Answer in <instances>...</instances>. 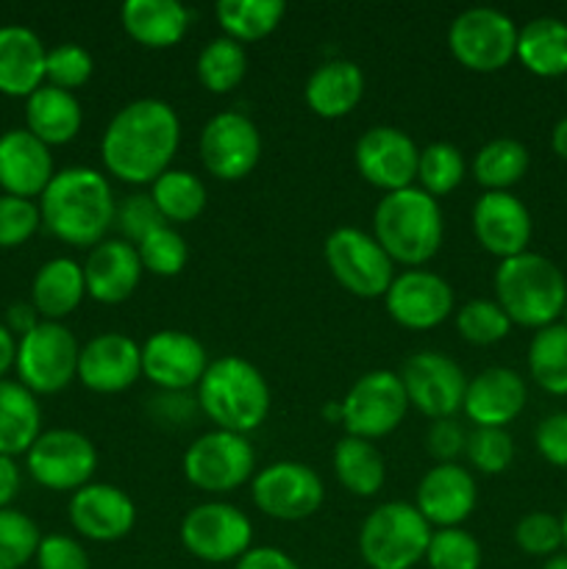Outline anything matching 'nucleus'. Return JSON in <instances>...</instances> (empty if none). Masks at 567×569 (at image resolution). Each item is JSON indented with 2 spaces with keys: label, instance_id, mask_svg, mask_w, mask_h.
Returning <instances> with one entry per match:
<instances>
[{
  "label": "nucleus",
  "instance_id": "1",
  "mask_svg": "<svg viewBox=\"0 0 567 569\" xmlns=\"http://www.w3.org/2000/svg\"><path fill=\"white\" fill-rule=\"evenodd\" d=\"M181 142V120L167 100L139 98L122 106L106 126L100 156L111 176L128 183H153Z\"/></svg>",
  "mask_w": 567,
  "mask_h": 569
},
{
  "label": "nucleus",
  "instance_id": "2",
  "mask_svg": "<svg viewBox=\"0 0 567 569\" xmlns=\"http://www.w3.org/2000/svg\"><path fill=\"white\" fill-rule=\"evenodd\" d=\"M115 194L103 172L64 167L39 194V214L48 231L76 248H94L115 226Z\"/></svg>",
  "mask_w": 567,
  "mask_h": 569
},
{
  "label": "nucleus",
  "instance_id": "3",
  "mask_svg": "<svg viewBox=\"0 0 567 569\" xmlns=\"http://www.w3.org/2000/svg\"><path fill=\"white\" fill-rule=\"evenodd\" d=\"M198 403L220 431L248 433L267 420L270 387L253 361L222 356L206 367L198 383Z\"/></svg>",
  "mask_w": 567,
  "mask_h": 569
},
{
  "label": "nucleus",
  "instance_id": "4",
  "mask_svg": "<svg viewBox=\"0 0 567 569\" xmlns=\"http://www.w3.org/2000/svg\"><path fill=\"white\" fill-rule=\"evenodd\" d=\"M442 231L445 222L437 198L420 187L387 192L372 214V237L387 250L389 259L409 267H420L437 256Z\"/></svg>",
  "mask_w": 567,
  "mask_h": 569
},
{
  "label": "nucleus",
  "instance_id": "5",
  "mask_svg": "<svg viewBox=\"0 0 567 569\" xmlns=\"http://www.w3.org/2000/svg\"><path fill=\"white\" fill-rule=\"evenodd\" d=\"M495 295L511 322L539 331L554 326L565 311L567 281L554 261L526 250L500 261L495 270Z\"/></svg>",
  "mask_w": 567,
  "mask_h": 569
},
{
  "label": "nucleus",
  "instance_id": "6",
  "mask_svg": "<svg viewBox=\"0 0 567 569\" xmlns=\"http://www.w3.org/2000/svg\"><path fill=\"white\" fill-rule=\"evenodd\" d=\"M431 533V526L415 503L389 500L361 522L359 553L372 569H411L426 559Z\"/></svg>",
  "mask_w": 567,
  "mask_h": 569
},
{
  "label": "nucleus",
  "instance_id": "7",
  "mask_svg": "<svg viewBox=\"0 0 567 569\" xmlns=\"http://www.w3.org/2000/svg\"><path fill=\"white\" fill-rule=\"evenodd\" d=\"M78 356L81 348L70 328L42 320L17 342L14 367L22 387L33 395H53L78 378Z\"/></svg>",
  "mask_w": 567,
  "mask_h": 569
},
{
  "label": "nucleus",
  "instance_id": "8",
  "mask_svg": "<svg viewBox=\"0 0 567 569\" xmlns=\"http://www.w3.org/2000/svg\"><path fill=\"white\" fill-rule=\"evenodd\" d=\"M448 44L456 61L476 72H495L517 56V26L493 6H472L454 17Z\"/></svg>",
  "mask_w": 567,
  "mask_h": 569
},
{
  "label": "nucleus",
  "instance_id": "9",
  "mask_svg": "<svg viewBox=\"0 0 567 569\" xmlns=\"http://www.w3.org/2000/svg\"><path fill=\"white\" fill-rule=\"evenodd\" d=\"M326 261L334 278L359 298H384L395 281V261L372 233L342 226L328 233Z\"/></svg>",
  "mask_w": 567,
  "mask_h": 569
},
{
  "label": "nucleus",
  "instance_id": "10",
  "mask_svg": "<svg viewBox=\"0 0 567 569\" xmlns=\"http://www.w3.org/2000/svg\"><path fill=\"white\" fill-rule=\"evenodd\" d=\"M342 426L350 437L381 439L404 422L409 398L392 370H370L356 378L342 400Z\"/></svg>",
  "mask_w": 567,
  "mask_h": 569
},
{
  "label": "nucleus",
  "instance_id": "11",
  "mask_svg": "<svg viewBox=\"0 0 567 569\" xmlns=\"http://www.w3.org/2000/svg\"><path fill=\"white\" fill-rule=\"evenodd\" d=\"M253 526L248 515L231 503H200L181 520V545L200 561L226 565L250 550Z\"/></svg>",
  "mask_w": 567,
  "mask_h": 569
},
{
  "label": "nucleus",
  "instance_id": "12",
  "mask_svg": "<svg viewBox=\"0 0 567 569\" xmlns=\"http://www.w3.org/2000/svg\"><path fill=\"white\" fill-rule=\"evenodd\" d=\"M256 453L242 433L209 431L183 453V476L203 492H231L253 476Z\"/></svg>",
  "mask_w": 567,
  "mask_h": 569
},
{
  "label": "nucleus",
  "instance_id": "13",
  "mask_svg": "<svg viewBox=\"0 0 567 569\" xmlns=\"http://www.w3.org/2000/svg\"><path fill=\"white\" fill-rule=\"evenodd\" d=\"M28 472L37 483L53 492H78L87 487L98 467V450L92 439L70 428H53L39 433L28 450Z\"/></svg>",
  "mask_w": 567,
  "mask_h": 569
},
{
  "label": "nucleus",
  "instance_id": "14",
  "mask_svg": "<svg viewBox=\"0 0 567 569\" xmlns=\"http://www.w3.org/2000/svg\"><path fill=\"white\" fill-rule=\"evenodd\" d=\"M400 381H404L409 406H417L431 420H448L465 403V370L439 350L409 356L400 370Z\"/></svg>",
  "mask_w": 567,
  "mask_h": 569
},
{
  "label": "nucleus",
  "instance_id": "15",
  "mask_svg": "<svg viewBox=\"0 0 567 569\" xmlns=\"http://www.w3.org/2000/svg\"><path fill=\"white\" fill-rule=\"evenodd\" d=\"M200 159L220 181H239L261 159V133L242 111H220L200 131Z\"/></svg>",
  "mask_w": 567,
  "mask_h": 569
},
{
  "label": "nucleus",
  "instance_id": "16",
  "mask_svg": "<svg viewBox=\"0 0 567 569\" xmlns=\"http://www.w3.org/2000/svg\"><path fill=\"white\" fill-rule=\"evenodd\" d=\"M253 503L276 520H306L326 498L322 478L300 461H276L253 478Z\"/></svg>",
  "mask_w": 567,
  "mask_h": 569
},
{
  "label": "nucleus",
  "instance_id": "17",
  "mask_svg": "<svg viewBox=\"0 0 567 569\" xmlns=\"http://www.w3.org/2000/svg\"><path fill=\"white\" fill-rule=\"evenodd\" d=\"M356 167L361 178L384 192L415 187L420 150L415 139L395 126H372L356 142Z\"/></svg>",
  "mask_w": 567,
  "mask_h": 569
},
{
  "label": "nucleus",
  "instance_id": "18",
  "mask_svg": "<svg viewBox=\"0 0 567 569\" xmlns=\"http://www.w3.org/2000/svg\"><path fill=\"white\" fill-rule=\"evenodd\" d=\"M384 300L389 317L411 331L439 326L454 311V289L431 270H406L395 276Z\"/></svg>",
  "mask_w": 567,
  "mask_h": 569
},
{
  "label": "nucleus",
  "instance_id": "19",
  "mask_svg": "<svg viewBox=\"0 0 567 569\" xmlns=\"http://www.w3.org/2000/svg\"><path fill=\"white\" fill-rule=\"evenodd\" d=\"M206 367V348L187 331H156L142 345V372L165 392L198 387Z\"/></svg>",
  "mask_w": 567,
  "mask_h": 569
},
{
  "label": "nucleus",
  "instance_id": "20",
  "mask_svg": "<svg viewBox=\"0 0 567 569\" xmlns=\"http://www.w3.org/2000/svg\"><path fill=\"white\" fill-rule=\"evenodd\" d=\"M142 376V348L120 331L98 333L78 356V378L87 389L115 395Z\"/></svg>",
  "mask_w": 567,
  "mask_h": 569
},
{
  "label": "nucleus",
  "instance_id": "21",
  "mask_svg": "<svg viewBox=\"0 0 567 569\" xmlns=\"http://www.w3.org/2000/svg\"><path fill=\"white\" fill-rule=\"evenodd\" d=\"M472 231L484 250L504 261L528 250L531 214L511 192H484L472 206Z\"/></svg>",
  "mask_w": 567,
  "mask_h": 569
},
{
  "label": "nucleus",
  "instance_id": "22",
  "mask_svg": "<svg viewBox=\"0 0 567 569\" xmlns=\"http://www.w3.org/2000/svg\"><path fill=\"white\" fill-rule=\"evenodd\" d=\"M70 522L81 537L94 542H117L137 522V506L111 483H87L70 500Z\"/></svg>",
  "mask_w": 567,
  "mask_h": 569
},
{
  "label": "nucleus",
  "instance_id": "23",
  "mask_svg": "<svg viewBox=\"0 0 567 569\" xmlns=\"http://www.w3.org/2000/svg\"><path fill=\"white\" fill-rule=\"evenodd\" d=\"M478 500L476 481L461 465H437L417 487V511L428 526L459 528L472 515Z\"/></svg>",
  "mask_w": 567,
  "mask_h": 569
},
{
  "label": "nucleus",
  "instance_id": "24",
  "mask_svg": "<svg viewBox=\"0 0 567 569\" xmlns=\"http://www.w3.org/2000/svg\"><path fill=\"white\" fill-rule=\"evenodd\" d=\"M53 156L42 139L28 128H11L0 133V187L3 194L37 198L53 178Z\"/></svg>",
  "mask_w": 567,
  "mask_h": 569
},
{
  "label": "nucleus",
  "instance_id": "25",
  "mask_svg": "<svg viewBox=\"0 0 567 569\" xmlns=\"http://www.w3.org/2000/svg\"><path fill=\"white\" fill-rule=\"evenodd\" d=\"M526 406V381L509 367H487L467 381L465 415L476 428H506Z\"/></svg>",
  "mask_w": 567,
  "mask_h": 569
},
{
  "label": "nucleus",
  "instance_id": "26",
  "mask_svg": "<svg viewBox=\"0 0 567 569\" xmlns=\"http://www.w3.org/2000/svg\"><path fill=\"white\" fill-rule=\"evenodd\" d=\"M139 278H142V261H139L137 244L126 239H103L89 250L83 261V281L87 295L100 303H122L133 295Z\"/></svg>",
  "mask_w": 567,
  "mask_h": 569
},
{
  "label": "nucleus",
  "instance_id": "27",
  "mask_svg": "<svg viewBox=\"0 0 567 569\" xmlns=\"http://www.w3.org/2000/svg\"><path fill=\"white\" fill-rule=\"evenodd\" d=\"M48 48L26 26H0V92L28 98L44 83Z\"/></svg>",
  "mask_w": 567,
  "mask_h": 569
},
{
  "label": "nucleus",
  "instance_id": "28",
  "mask_svg": "<svg viewBox=\"0 0 567 569\" xmlns=\"http://www.w3.org/2000/svg\"><path fill=\"white\" fill-rule=\"evenodd\" d=\"M361 92H365V72L350 59L322 61L311 70L304 89L309 109L326 120L348 114L361 100Z\"/></svg>",
  "mask_w": 567,
  "mask_h": 569
},
{
  "label": "nucleus",
  "instance_id": "29",
  "mask_svg": "<svg viewBox=\"0 0 567 569\" xmlns=\"http://www.w3.org/2000/svg\"><path fill=\"white\" fill-rule=\"evenodd\" d=\"M122 28L128 37L148 48H170L187 33L189 14L181 0H126L120 9Z\"/></svg>",
  "mask_w": 567,
  "mask_h": 569
},
{
  "label": "nucleus",
  "instance_id": "30",
  "mask_svg": "<svg viewBox=\"0 0 567 569\" xmlns=\"http://www.w3.org/2000/svg\"><path fill=\"white\" fill-rule=\"evenodd\" d=\"M87 295V281H83V264L67 256L44 261L33 276L31 303L42 320L59 322L78 309V303Z\"/></svg>",
  "mask_w": 567,
  "mask_h": 569
},
{
  "label": "nucleus",
  "instance_id": "31",
  "mask_svg": "<svg viewBox=\"0 0 567 569\" xmlns=\"http://www.w3.org/2000/svg\"><path fill=\"white\" fill-rule=\"evenodd\" d=\"M26 122L28 131L44 144H64L76 139L81 131L83 111L72 92L42 83L33 94L26 98Z\"/></svg>",
  "mask_w": 567,
  "mask_h": 569
},
{
  "label": "nucleus",
  "instance_id": "32",
  "mask_svg": "<svg viewBox=\"0 0 567 569\" xmlns=\"http://www.w3.org/2000/svg\"><path fill=\"white\" fill-rule=\"evenodd\" d=\"M42 433V409L37 395L20 381H0V456H20L31 450Z\"/></svg>",
  "mask_w": 567,
  "mask_h": 569
},
{
  "label": "nucleus",
  "instance_id": "33",
  "mask_svg": "<svg viewBox=\"0 0 567 569\" xmlns=\"http://www.w3.org/2000/svg\"><path fill=\"white\" fill-rule=\"evenodd\" d=\"M517 59L539 78H559L567 72V22L537 17L517 31Z\"/></svg>",
  "mask_w": 567,
  "mask_h": 569
},
{
  "label": "nucleus",
  "instance_id": "34",
  "mask_svg": "<svg viewBox=\"0 0 567 569\" xmlns=\"http://www.w3.org/2000/svg\"><path fill=\"white\" fill-rule=\"evenodd\" d=\"M334 472L339 483L359 498H372L381 492L384 478H387V467L376 445L370 439L350 437V433H345L334 448Z\"/></svg>",
  "mask_w": 567,
  "mask_h": 569
},
{
  "label": "nucleus",
  "instance_id": "35",
  "mask_svg": "<svg viewBox=\"0 0 567 569\" xmlns=\"http://www.w3.org/2000/svg\"><path fill=\"white\" fill-rule=\"evenodd\" d=\"M528 170L526 144L511 137L489 139L472 159V176L487 192H509Z\"/></svg>",
  "mask_w": 567,
  "mask_h": 569
},
{
  "label": "nucleus",
  "instance_id": "36",
  "mask_svg": "<svg viewBox=\"0 0 567 569\" xmlns=\"http://www.w3.org/2000/svg\"><path fill=\"white\" fill-rule=\"evenodd\" d=\"M287 6L281 0H220L215 14L222 31L237 42H256L272 33L281 22Z\"/></svg>",
  "mask_w": 567,
  "mask_h": 569
},
{
  "label": "nucleus",
  "instance_id": "37",
  "mask_svg": "<svg viewBox=\"0 0 567 569\" xmlns=\"http://www.w3.org/2000/svg\"><path fill=\"white\" fill-rule=\"evenodd\" d=\"M531 378L550 395H567V326L554 322L534 333L528 345Z\"/></svg>",
  "mask_w": 567,
  "mask_h": 569
},
{
  "label": "nucleus",
  "instance_id": "38",
  "mask_svg": "<svg viewBox=\"0 0 567 569\" xmlns=\"http://www.w3.org/2000/svg\"><path fill=\"white\" fill-rule=\"evenodd\" d=\"M156 209L167 222H189L206 209V187L195 172L167 170L150 187Z\"/></svg>",
  "mask_w": 567,
  "mask_h": 569
},
{
  "label": "nucleus",
  "instance_id": "39",
  "mask_svg": "<svg viewBox=\"0 0 567 569\" xmlns=\"http://www.w3.org/2000/svg\"><path fill=\"white\" fill-rule=\"evenodd\" d=\"M248 72V53L231 37H217L198 56V78L209 92H231Z\"/></svg>",
  "mask_w": 567,
  "mask_h": 569
},
{
  "label": "nucleus",
  "instance_id": "40",
  "mask_svg": "<svg viewBox=\"0 0 567 569\" xmlns=\"http://www.w3.org/2000/svg\"><path fill=\"white\" fill-rule=\"evenodd\" d=\"M420 189L431 198L454 192L465 178V156L450 142H431L420 150V164H417Z\"/></svg>",
  "mask_w": 567,
  "mask_h": 569
},
{
  "label": "nucleus",
  "instance_id": "41",
  "mask_svg": "<svg viewBox=\"0 0 567 569\" xmlns=\"http://www.w3.org/2000/svg\"><path fill=\"white\" fill-rule=\"evenodd\" d=\"M39 537L37 522L17 509H0V569H20L37 559Z\"/></svg>",
  "mask_w": 567,
  "mask_h": 569
},
{
  "label": "nucleus",
  "instance_id": "42",
  "mask_svg": "<svg viewBox=\"0 0 567 569\" xmlns=\"http://www.w3.org/2000/svg\"><path fill=\"white\" fill-rule=\"evenodd\" d=\"M139 261H142V270H150L153 276H178V272L187 267L189 248L187 239L170 226H161L156 231H150L142 242L137 244Z\"/></svg>",
  "mask_w": 567,
  "mask_h": 569
},
{
  "label": "nucleus",
  "instance_id": "43",
  "mask_svg": "<svg viewBox=\"0 0 567 569\" xmlns=\"http://www.w3.org/2000/svg\"><path fill=\"white\" fill-rule=\"evenodd\" d=\"M456 328L461 339L472 345H495L511 331V320L500 309L498 300L476 298L456 311Z\"/></svg>",
  "mask_w": 567,
  "mask_h": 569
},
{
  "label": "nucleus",
  "instance_id": "44",
  "mask_svg": "<svg viewBox=\"0 0 567 569\" xmlns=\"http://www.w3.org/2000/svg\"><path fill=\"white\" fill-rule=\"evenodd\" d=\"M426 561L431 569H481V545L465 528H439L431 533Z\"/></svg>",
  "mask_w": 567,
  "mask_h": 569
},
{
  "label": "nucleus",
  "instance_id": "45",
  "mask_svg": "<svg viewBox=\"0 0 567 569\" xmlns=\"http://www.w3.org/2000/svg\"><path fill=\"white\" fill-rule=\"evenodd\" d=\"M465 456L476 470L498 476L515 459V442L506 433V428H476V431L467 433Z\"/></svg>",
  "mask_w": 567,
  "mask_h": 569
},
{
  "label": "nucleus",
  "instance_id": "46",
  "mask_svg": "<svg viewBox=\"0 0 567 569\" xmlns=\"http://www.w3.org/2000/svg\"><path fill=\"white\" fill-rule=\"evenodd\" d=\"M92 67V56H89V50H83L81 44H56V48L48 50V59H44V81H48L50 87L72 92V89L83 87V83L89 81Z\"/></svg>",
  "mask_w": 567,
  "mask_h": 569
},
{
  "label": "nucleus",
  "instance_id": "47",
  "mask_svg": "<svg viewBox=\"0 0 567 569\" xmlns=\"http://www.w3.org/2000/svg\"><path fill=\"white\" fill-rule=\"evenodd\" d=\"M39 206L17 194H0V248H17L37 233Z\"/></svg>",
  "mask_w": 567,
  "mask_h": 569
},
{
  "label": "nucleus",
  "instance_id": "48",
  "mask_svg": "<svg viewBox=\"0 0 567 569\" xmlns=\"http://www.w3.org/2000/svg\"><path fill=\"white\" fill-rule=\"evenodd\" d=\"M515 542L528 556H556V550L565 545L561 520L548 511H531L517 522Z\"/></svg>",
  "mask_w": 567,
  "mask_h": 569
},
{
  "label": "nucleus",
  "instance_id": "49",
  "mask_svg": "<svg viewBox=\"0 0 567 569\" xmlns=\"http://www.w3.org/2000/svg\"><path fill=\"white\" fill-rule=\"evenodd\" d=\"M115 226L120 228L122 237H128V242H142L150 231L167 226V220L161 217V211L156 209L150 192H137L131 198L122 200L115 211Z\"/></svg>",
  "mask_w": 567,
  "mask_h": 569
},
{
  "label": "nucleus",
  "instance_id": "50",
  "mask_svg": "<svg viewBox=\"0 0 567 569\" xmlns=\"http://www.w3.org/2000/svg\"><path fill=\"white\" fill-rule=\"evenodd\" d=\"M37 565L39 569H89V556L78 539L50 533L39 542Z\"/></svg>",
  "mask_w": 567,
  "mask_h": 569
},
{
  "label": "nucleus",
  "instance_id": "51",
  "mask_svg": "<svg viewBox=\"0 0 567 569\" xmlns=\"http://www.w3.org/2000/svg\"><path fill=\"white\" fill-rule=\"evenodd\" d=\"M534 442H537L539 456L548 465L567 470V411H556V415L545 417L537 426Z\"/></svg>",
  "mask_w": 567,
  "mask_h": 569
},
{
  "label": "nucleus",
  "instance_id": "52",
  "mask_svg": "<svg viewBox=\"0 0 567 569\" xmlns=\"http://www.w3.org/2000/svg\"><path fill=\"white\" fill-rule=\"evenodd\" d=\"M426 445L428 453L437 459V465H454L456 456L465 453L467 433L461 431L454 417H448V420H434L426 433Z\"/></svg>",
  "mask_w": 567,
  "mask_h": 569
},
{
  "label": "nucleus",
  "instance_id": "53",
  "mask_svg": "<svg viewBox=\"0 0 567 569\" xmlns=\"http://www.w3.org/2000/svg\"><path fill=\"white\" fill-rule=\"evenodd\" d=\"M237 569H300L292 556H287L278 548H250L242 559L237 561Z\"/></svg>",
  "mask_w": 567,
  "mask_h": 569
},
{
  "label": "nucleus",
  "instance_id": "54",
  "mask_svg": "<svg viewBox=\"0 0 567 569\" xmlns=\"http://www.w3.org/2000/svg\"><path fill=\"white\" fill-rule=\"evenodd\" d=\"M17 492H20V467L11 456H0V509H11Z\"/></svg>",
  "mask_w": 567,
  "mask_h": 569
},
{
  "label": "nucleus",
  "instance_id": "55",
  "mask_svg": "<svg viewBox=\"0 0 567 569\" xmlns=\"http://www.w3.org/2000/svg\"><path fill=\"white\" fill-rule=\"evenodd\" d=\"M39 311L33 309V303H14L9 309V322H6V328H9L11 333H20V337H26L31 328L39 326Z\"/></svg>",
  "mask_w": 567,
  "mask_h": 569
},
{
  "label": "nucleus",
  "instance_id": "56",
  "mask_svg": "<svg viewBox=\"0 0 567 569\" xmlns=\"http://www.w3.org/2000/svg\"><path fill=\"white\" fill-rule=\"evenodd\" d=\"M14 359H17V339L14 333L0 322V381H3L6 372L14 367Z\"/></svg>",
  "mask_w": 567,
  "mask_h": 569
},
{
  "label": "nucleus",
  "instance_id": "57",
  "mask_svg": "<svg viewBox=\"0 0 567 569\" xmlns=\"http://www.w3.org/2000/svg\"><path fill=\"white\" fill-rule=\"evenodd\" d=\"M550 144H554V153L559 156V159L567 161V117H561V120L554 126Z\"/></svg>",
  "mask_w": 567,
  "mask_h": 569
},
{
  "label": "nucleus",
  "instance_id": "58",
  "mask_svg": "<svg viewBox=\"0 0 567 569\" xmlns=\"http://www.w3.org/2000/svg\"><path fill=\"white\" fill-rule=\"evenodd\" d=\"M543 569H567V556H550Z\"/></svg>",
  "mask_w": 567,
  "mask_h": 569
},
{
  "label": "nucleus",
  "instance_id": "59",
  "mask_svg": "<svg viewBox=\"0 0 567 569\" xmlns=\"http://www.w3.org/2000/svg\"><path fill=\"white\" fill-rule=\"evenodd\" d=\"M561 520V539H565V548H567V509H565V515L559 517Z\"/></svg>",
  "mask_w": 567,
  "mask_h": 569
},
{
  "label": "nucleus",
  "instance_id": "60",
  "mask_svg": "<svg viewBox=\"0 0 567 569\" xmlns=\"http://www.w3.org/2000/svg\"><path fill=\"white\" fill-rule=\"evenodd\" d=\"M561 317H565V326H567V306H565V311H561Z\"/></svg>",
  "mask_w": 567,
  "mask_h": 569
}]
</instances>
